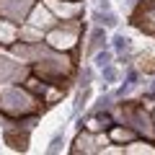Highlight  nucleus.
<instances>
[{"label":"nucleus","mask_w":155,"mask_h":155,"mask_svg":"<svg viewBox=\"0 0 155 155\" xmlns=\"http://www.w3.org/2000/svg\"><path fill=\"white\" fill-rule=\"evenodd\" d=\"M114 44H111V49L116 52L119 57H124V52H129V39L124 36V34H114V39H111Z\"/></svg>","instance_id":"nucleus-19"},{"label":"nucleus","mask_w":155,"mask_h":155,"mask_svg":"<svg viewBox=\"0 0 155 155\" xmlns=\"http://www.w3.org/2000/svg\"><path fill=\"white\" fill-rule=\"evenodd\" d=\"M26 21H28V23H34L36 28H41V31L47 34V31H49V28L57 23V16L44 5V0H34V5H31V11H28Z\"/></svg>","instance_id":"nucleus-6"},{"label":"nucleus","mask_w":155,"mask_h":155,"mask_svg":"<svg viewBox=\"0 0 155 155\" xmlns=\"http://www.w3.org/2000/svg\"><path fill=\"white\" fill-rule=\"evenodd\" d=\"M39 109H41V98L34 96L23 83L0 88V114L3 116L21 119L28 114H39Z\"/></svg>","instance_id":"nucleus-2"},{"label":"nucleus","mask_w":155,"mask_h":155,"mask_svg":"<svg viewBox=\"0 0 155 155\" xmlns=\"http://www.w3.org/2000/svg\"><path fill=\"white\" fill-rule=\"evenodd\" d=\"M44 5L57 16V21L83 18V3L80 0H44Z\"/></svg>","instance_id":"nucleus-5"},{"label":"nucleus","mask_w":155,"mask_h":155,"mask_svg":"<svg viewBox=\"0 0 155 155\" xmlns=\"http://www.w3.org/2000/svg\"><path fill=\"white\" fill-rule=\"evenodd\" d=\"M111 62H114V49H111V47H101L98 52H93V65H96V70L111 65Z\"/></svg>","instance_id":"nucleus-17"},{"label":"nucleus","mask_w":155,"mask_h":155,"mask_svg":"<svg viewBox=\"0 0 155 155\" xmlns=\"http://www.w3.org/2000/svg\"><path fill=\"white\" fill-rule=\"evenodd\" d=\"M62 145H65V132L60 129V132H57L54 137H52V142H49V147H47V153H60V147H62Z\"/></svg>","instance_id":"nucleus-20"},{"label":"nucleus","mask_w":155,"mask_h":155,"mask_svg":"<svg viewBox=\"0 0 155 155\" xmlns=\"http://www.w3.org/2000/svg\"><path fill=\"white\" fill-rule=\"evenodd\" d=\"M91 21H93V26L114 28L116 23H119V18H116V13L111 11V8H96V11H93V16H91Z\"/></svg>","instance_id":"nucleus-13"},{"label":"nucleus","mask_w":155,"mask_h":155,"mask_svg":"<svg viewBox=\"0 0 155 155\" xmlns=\"http://www.w3.org/2000/svg\"><path fill=\"white\" fill-rule=\"evenodd\" d=\"M18 39H21V41H28V44H36V41H44V31L36 28L34 23L23 21L21 28H18Z\"/></svg>","instance_id":"nucleus-15"},{"label":"nucleus","mask_w":155,"mask_h":155,"mask_svg":"<svg viewBox=\"0 0 155 155\" xmlns=\"http://www.w3.org/2000/svg\"><path fill=\"white\" fill-rule=\"evenodd\" d=\"M31 72H36L39 78H44L49 83H65V80H72L75 75V57L72 52H60L47 44L41 57L31 65Z\"/></svg>","instance_id":"nucleus-1"},{"label":"nucleus","mask_w":155,"mask_h":155,"mask_svg":"<svg viewBox=\"0 0 155 155\" xmlns=\"http://www.w3.org/2000/svg\"><path fill=\"white\" fill-rule=\"evenodd\" d=\"M23 85H26V88L31 91L34 96H39V98H41V93L47 91L49 80H44V78H39L36 72H28V75H26V80H23Z\"/></svg>","instance_id":"nucleus-16"},{"label":"nucleus","mask_w":155,"mask_h":155,"mask_svg":"<svg viewBox=\"0 0 155 155\" xmlns=\"http://www.w3.org/2000/svg\"><path fill=\"white\" fill-rule=\"evenodd\" d=\"M80 34H83V18H70V21H57L49 31L44 34V41L52 49L60 52H75L80 44Z\"/></svg>","instance_id":"nucleus-3"},{"label":"nucleus","mask_w":155,"mask_h":155,"mask_svg":"<svg viewBox=\"0 0 155 155\" xmlns=\"http://www.w3.org/2000/svg\"><path fill=\"white\" fill-rule=\"evenodd\" d=\"M31 72V65H23L18 62L5 47H0V88L5 85H16V83H23L26 75Z\"/></svg>","instance_id":"nucleus-4"},{"label":"nucleus","mask_w":155,"mask_h":155,"mask_svg":"<svg viewBox=\"0 0 155 155\" xmlns=\"http://www.w3.org/2000/svg\"><path fill=\"white\" fill-rule=\"evenodd\" d=\"M134 23H137L142 31L155 34V5H150V3H145V0H142L137 16H134Z\"/></svg>","instance_id":"nucleus-9"},{"label":"nucleus","mask_w":155,"mask_h":155,"mask_svg":"<svg viewBox=\"0 0 155 155\" xmlns=\"http://www.w3.org/2000/svg\"><path fill=\"white\" fill-rule=\"evenodd\" d=\"M31 5H34V0H0V16L11 18L16 23H23Z\"/></svg>","instance_id":"nucleus-7"},{"label":"nucleus","mask_w":155,"mask_h":155,"mask_svg":"<svg viewBox=\"0 0 155 155\" xmlns=\"http://www.w3.org/2000/svg\"><path fill=\"white\" fill-rule=\"evenodd\" d=\"M109 36H106V28L104 26H93L91 28V36H88V47H85V54L93 57V52H98L101 47H106Z\"/></svg>","instance_id":"nucleus-12"},{"label":"nucleus","mask_w":155,"mask_h":155,"mask_svg":"<svg viewBox=\"0 0 155 155\" xmlns=\"http://www.w3.org/2000/svg\"><path fill=\"white\" fill-rule=\"evenodd\" d=\"M153 119H155V109H153Z\"/></svg>","instance_id":"nucleus-21"},{"label":"nucleus","mask_w":155,"mask_h":155,"mask_svg":"<svg viewBox=\"0 0 155 155\" xmlns=\"http://www.w3.org/2000/svg\"><path fill=\"white\" fill-rule=\"evenodd\" d=\"M101 80H104V85H114V83H119V70L114 67V62L111 65H106V67H101Z\"/></svg>","instance_id":"nucleus-18"},{"label":"nucleus","mask_w":155,"mask_h":155,"mask_svg":"<svg viewBox=\"0 0 155 155\" xmlns=\"http://www.w3.org/2000/svg\"><path fill=\"white\" fill-rule=\"evenodd\" d=\"M67 83H70V80H65V85H62V83H49L47 91L41 93V104H44V106L60 104V101L65 98V93H67Z\"/></svg>","instance_id":"nucleus-11"},{"label":"nucleus","mask_w":155,"mask_h":155,"mask_svg":"<svg viewBox=\"0 0 155 155\" xmlns=\"http://www.w3.org/2000/svg\"><path fill=\"white\" fill-rule=\"evenodd\" d=\"M18 28H21V23H16V21H11V18H5V16H0V47H11V44H16L18 41Z\"/></svg>","instance_id":"nucleus-8"},{"label":"nucleus","mask_w":155,"mask_h":155,"mask_svg":"<svg viewBox=\"0 0 155 155\" xmlns=\"http://www.w3.org/2000/svg\"><path fill=\"white\" fill-rule=\"evenodd\" d=\"M106 132H109V140H111V142H119V145H127V142H132L134 137H140V134L134 132L132 127H127V124H119V122H114L109 129H106Z\"/></svg>","instance_id":"nucleus-10"},{"label":"nucleus","mask_w":155,"mask_h":155,"mask_svg":"<svg viewBox=\"0 0 155 155\" xmlns=\"http://www.w3.org/2000/svg\"><path fill=\"white\" fill-rule=\"evenodd\" d=\"M142 153H155V142L145 137H134L132 142L124 145V155H142Z\"/></svg>","instance_id":"nucleus-14"}]
</instances>
